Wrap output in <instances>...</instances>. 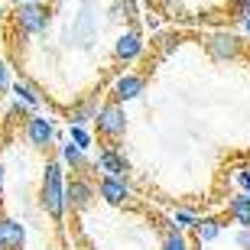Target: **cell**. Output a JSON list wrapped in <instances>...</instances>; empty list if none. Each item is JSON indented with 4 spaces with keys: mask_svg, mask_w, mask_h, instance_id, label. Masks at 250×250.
<instances>
[{
    "mask_svg": "<svg viewBox=\"0 0 250 250\" xmlns=\"http://www.w3.org/2000/svg\"><path fill=\"white\" fill-rule=\"evenodd\" d=\"M42 205L52 218H62L65 214V186H62V169L59 163H49L46 166V179H42Z\"/></svg>",
    "mask_w": 250,
    "mask_h": 250,
    "instance_id": "1",
    "label": "cell"
},
{
    "mask_svg": "<svg viewBox=\"0 0 250 250\" xmlns=\"http://www.w3.org/2000/svg\"><path fill=\"white\" fill-rule=\"evenodd\" d=\"M94 124H98V130H101L104 137H121L124 130H127V114L117 104H107V107H101V111L94 114Z\"/></svg>",
    "mask_w": 250,
    "mask_h": 250,
    "instance_id": "2",
    "label": "cell"
},
{
    "mask_svg": "<svg viewBox=\"0 0 250 250\" xmlns=\"http://www.w3.org/2000/svg\"><path fill=\"white\" fill-rule=\"evenodd\" d=\"M20 26L26 29V33H42V29L49 26V13L46 7H39V3H23L20 7Z\"/></svg>",
    "mask_w": 250,
    "mask_h": 250,
    "instance_id": "3",
    "label": "cell"
},
{
    "mask_svg": "<svg viewBox=\"0 0 250 250\" xmlns=\"http://www.w3.org/2000/svg\"><path fill=\"white\" fill-rule=\"evenodd\" d=\"M101 198L107 205H124L130 198L127 182H124L121 176H104V182H101Z\"/></svg>",
    "mask_w": 250,
    "mask_h": 250,
    "instance_id": "4",
    "label": "cell"
},
{
    "mask_svg": "<svg viewBox=\"0 0 250 250\" xmlns=\"http://www.w3.org/2000/svg\"><path fill=\"white\" fill-rule=\"evenodd\" d=\"M143 88H146V82H143L140 75H124V78H117V84H114V98H117V101H130V98H140Z\"/></svg>",
    "mask_w": 250,
    "mask_h": 250,
    "instance_id": "5",
    "label": "cell"
},
{
    "mask_svg": "<svg viewBox=\"0 0 250 250\" xmlns=\"http://www.w3.org/2000/svg\"><path fill=\"white\" fill-rule=\"evenodd\" d=\"M91 198H94V188L88 186V182H82V179H75L72 186L65 188V202L72 205V208H78V211H82V208H88V205H91Z\"/></svg>",
    "mask_w": 250,
    "mask_h": 250,
    "instance_id": "6",
    "label": "cell"
},
{
    "mask_svg": "<svg viewBox=\"0 0 250 250\" xmlns=\"http://www.w3.org/2000/svg\"><path fill=\"white\" fill-rule=\"evenodd\" d=\"M26 137L33 146H46L49 140H52V124L46 117H29L26 121Z\"/></svg>",
    "mask_w": 250,
    "mask_h": 250,
    "instance_id": "7",
    "label": "cell"
},
{
    "mask_svg": "<svg viewBox=\"0 0 250 250\" xmlns=\"http://www.w3.org/2000/svg\"><path fill=\"white\" fill-rule=\"evenodd\" d=\"M0 244L3 250H17L23 244V228L17 221H0Z\"/></svg>",
    "mask_w": 250,
    "mask_h": 250,
    "instance_id": "8",
    "label": "cell"
},
{
    "mask_svg": "<svg viewBox=\"0 0 250 250\" xmlns=\"http://www.w3.org/2000/svg\"><path fill=\"white\" fill-rule=\"evenodd\" d=\"M98 166H101L107 176H121V172H127V159H124L121 153H114V149H104L101 156H98Z\"/></svg>",
    "mask_w": 250,
    "mask_h": 250,
    "instance_id": "9",
    "label": "cell"
},
{
    "mask_svg": "<svg viewBox=\"0 0 250 250\" xmlns=\"http://www.w3.org/2000/svg\"><path fill=\"white\" fill-rule=\"evenodd\" d=\"M208 49H211L214 59H234L237 56V39L234 36H214L211 42H208Z\"/></svg>",
    "mask_w": 250,
    "mask_h": 250,
    "instance_id": "10",
    "label": "cell"
},
{
    "mask_svg": "<svg viewBox=\"0 0 250 250\" xmlns=\"http://www.w3.org/2000/svg\"><path fill=\"white\" fill-rule=\"evenodd\" d=\"M140 49H143V42H140V33H133V29L117 39V56L121 59H137Z\"/></svg>",
    "mask_w": 250,
    "mask_h": 250,
    "instance_id": "11",
    "label": "cell"
},
{
    "mask_svg": "<svg viewBox=\"0 0 250 250\" xmlns=\"http://www.w3.org/2000/svg\"><path fill=\"white\" fill-rule=\"evenodd\" d=\"M231 218L244 228H250V195H237L231 198Z\"/></svg>",
    "mask_w": 250,
    "mask_h": 250,
    "instance_id": "12",
    "label": "cell"
},
{
    "mask_svg": "<svg viewBox=\"0 0 250 250\" xmlns=\"http://www.w3.org/2000/svg\"><path fill=\"white\" fill-rule=\"evenodd\" d=\"M218 234H221V224H218V221H198V241H202V244L214 241Z\"/></svg>",
    "mask_w": 250,
    "mask_h": 250,
    "instance_id": "13",
    "label": "cell"
},
{
    "mask_svg": "<svg viewBox=\"0 0 250 250\" xmlns=\"http://www.w3.org/2000/svg\"><path fill=\"white\" fill-rule=\"evenodd\" d=\"M62 156H65V163H72V166H82V163H84L82 149L75 146V143H68V146H62Z\"/></svg>",
    "mask_w": 250,
    "mask_h": 250,
    "instance_id": "14",
    "label": "cell"
},
{
    "mask_svg": "<svg viewBox=\"0 0 250 250\" xmlns=\"http://www.w3.org/2000/svg\"><path fill=\"white\" fill-rule=\"evenodd\" d=\"M163 250H188V244H186V237H182L179 231H172L166 237V247H163Z\"/></svg>",
    "mask_w": 250,
    "mask_h": 250,
    "instance_id": "15",
    "label": "cell"
},
{
    "mask_svg": "<svg viewBox=\"0 0 250 250\" xmlns=\"http://www.w3.org/2000/svg\"><path fill=\"white\" fill-rule=\"evenodd\" d=\"M72 143H75L78 149H84L88 143H91V137H88V133H84V130L78 127V124H75V127H72Z\"/></svg>",
    "mask_w": 250,
    "mask_h": 250,
    "instance_id": "16",
    "label": "cell"
},
{
    "mask_svg": "<svg viewBox=\"0 0 250 250\" xmlns=\"http://www.w3.org/2000/svg\"><path fill=\"white\" fill-rule=\"evenodd\" d=\"M91 114H98V111H94V104L88 101V104H82V107H78V111L72 114V121H75V124H84L88 117H91Z\"/></svg>",
    "mask_w": 250,
    "mask_h": 250,
    "instance_id": "17",
    "label": "cell"
},
{
    "mask_svg": "<svg viewBox=\"0 0 250 250\" xmlns=\"http://www.w3.org/2000/svg\"><path fill=\"white\" fill-rule=\"evenodd\" d=\"M17 98H23V104H29V107L36 104V94L29 91V88H23V84H17Z\"/></svg>",
    "mask_w": 250,
    "mask_h": 250,
    "instance_id": "18",
    "label": "cell"
},
{
    "mask_svg": "<svg viewBox=\"0 0 250 250\" xmlns=\"http://www.w3.org/2000/svg\"><path fill=\"white\" fill-rule=\"evenodd\" d=\"M176 224L179 228H188V224H195V218L188 211H176Z\"/></svg>",
    "mask_w": 250,
    "mask_h": 250,
    "instance_id": "19",
    "label": "cell"
},
{
    "mask_svg": "<svg viewBox=\"0 0 250 250\" xmlns=\"http://www.w3.org/2000/svg\"><path fill=\"white\" fill-rule=\"evenodd\" d=\"M7 84H10V78H7V68H3V62H0V91H7Z\"/></svg>",
    "mask_w": 250,
    "mask_h": 250,
    "instance_id": "20",
    "label": "cell"
},
{
    "mask_svg": "<svg viewBox=\"0 0 250 250\" xmlns=\"http://www.w3.org/2000/svg\"><path fill=\"white\" fill-rule=\"evenodd\" d=\"M241 244H244V247H250V234H244V237H241Z\"/></svg>",
    "mask_w": 250,
    "mask_h": 250,
    "instance_id": "21",
    "label": "cell"
},
{
    "mask_svg": "<svg viewBox=\"0 0 250 250\" xmlns=\"http://www.w3.org/2000/svg\"><path fill=\"white\" fill-rule=\"evenodd\" d=\"M244 26H247V33H250V13H247V17H244Z\"/></svg>",
    "mask_w": 250,
    "mask_h": 250,
    "instance_id": "22",
    "label": "cell"
},
{
    "mask_svg": "<svg viewBox=\"0 0 250 250\" xmlns=\"http://www.w3.org/2000/svg\"><path fill=\"white\" fill-rule=\"evenodd\" d=\"M0 179H3V166H0Z\"/></svg>",
    "mask_w": 250,
    "mask_h": 250,
    "instance_id": "23",
    "label": "cell"
},
{
    "mask_svg": "<svg viewBox=\"0 0 250 250\" xmlns=\"http://www.w3.org/2000/svg\"><path fill=\"white\" fill-rule=\"evenodd\" d=\"M52 3H62V0H52Z\"/></svg>",
    "mask_w": 250,
    "mask_h": 250,
    "instance_id": "24",
    "label": "cell"
},
{
    "mask_svg": "<svg viewBox=\"0 0 250 250\" xmlns=\"http://www.w3.org/2000/svg\"><path fill=\"white\" fill-rule=\"evenodd\" d=\"M23 3H26V0H23Z\"/></svg>",
    "mask_w": 250,
    "mask_h": 250,
    "instance_id": "25",
    "label": "cell"
},
{
    "mask_svg": "<svg viewBox=\"0 0 250 250\" xmlns=\"http://www.w3.org/2000/svg\"><path fill=\"white\" fill-rule=\"evenodd\" d=\"M247 192H250V188H247Z\"/></svg>",
    "mask_w": 250,
    "mask_h": 250,
    "instance_id": "26",
    "label": "cell"
}]
</instances>
